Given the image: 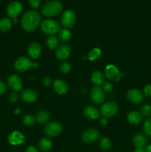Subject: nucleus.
<instances>
[{
    "label": "nucleus",
    "mask_w": 151,
    "mask_h": 152,
    "mask_svg": "<svg viewBox=\"0 0 151 152\" xmlns=\"http://www.w3.org/2000/svg\"><path fill=\"white\" fill-rule=\"evenodd\" d=\"M144 94L147 97H151V85H147L144 88Z\"/></svg>",
    "instance_id": "nucleus-36"
},
{
    "label": "nucleus",
    "mask_w": 151,
    "mask_h": 152,
    "mask_svg": "<svg viewBox=\"0 0 151 152\" xmlns=\"http://www.w3.org/2000/svg\"><path fill=\"white\" fill-rule=\"evenodd\" d=\"M13 24H17L18 23V20H17V19H13Z\"/></svg>",
    "instance_id": "nucleus-45"
},
{
    "label": "nucleus",
    "mask_w": 151,
    "mask_h": 152,
    "mask_svg": "<svg viewBox=\"0 0 151 152\" xmlns=\"http://www.w3.org/2000/svg\"><path fill=\"white\" fill-rule=\"evenodd\" d=\"M7 91V86L3 81L0 80V96Z\"/></svg>",
    "instance_id": "nucleus-37"
},
{
    "label": "nucleus",
    "mask_w": 151,
    "mask_h": 152,
    "mask_svg": "<svg viewBox=\"0 0 151 152\" xmlns=\"http://www.w3.org/2000/svg\"><path fill=\"white\" fill-rule=\"evenodd\" d=\"M37 123L40 125H44L48 123L50 120V115L46 111H39L36 117Z\"/></svg>",
    "instance_id": "nucleus-24"
},
{
    "label": "nucleus",
    "mask_w": 151,
    "mask_h": 152,
    "mask_svg": "<svg viewBox=\"0 0 151 152\" xmlns=\"http://www.w3.org/2000/svg\"><path fill=\"white\" fill-rule=\"evenodd\" d=\"M25 152H38V151L36 147L33 146V145H30L26 148Z\"/></svg>",
    "instance_id": "nucleus-40"
},
{
    "label": "nucleus",
    "mask_w": 151,
    "mask_h": 152,
    "mask_svg": "<svg viewBox=\"0 0 151 152\" xmlns=\"http://www.w3.org/2000/svg\"><path fill=\"white\" fill-rule=\"evenodd\" d=\"M133 142L136 147H144L147 144V138L143 134L137 133L133 137Z\"/></svg>",
    "instance_id": "nucleus-23"
},
{
    "label": "nucleus",
    "mask_w": 151,
    "mask_h": 152,
    "mask_svg": "<svg viewBox=\"0 0 151 152\" xmlns=\"http://www.w3.org/2000/svg\"><path fill=\"white\" fill-rule=\"evenodd\" d=\"M41 29L44 34L53 36L60 31V25L54 19H48L44 20L41 25Z\"/></svg>",
    "instance_id": "nucleus-3"
},
{
    "label": "nucleus",
    "mask_w": 151,
    "mask_h": 152,
    "mask_svg": "<svg viewBox=\"0 0 151 152\" xmlns=\"http://www.w3.org/2000/svg\"><path fill=\"white\" fill-rule=\"evenodd\" d=\"M99 147L102 148L104 151H108L111 148L112 146V143H111V141L108 139L107 137H103L99 140Z\"/></svg>",
    "instance_id": "nucleus-29"
},
{
    "label": "nucleus",
    "mask_w": 151,
    "mask_h": 152,
    "mask_svg": "<svg viewBox=\"0 0 151 152\" xmlns=\"http://www.w3.org/2000/svg\"><path fill=\"white\" fill-rule=\"evenodd\" d=\"M37 66H38V65H37L36 62L33 63V62H31L30 59H28V57H25V56H21V57L18 58L16 62H14V65H13L14 69L19 73L25 72L28 69H30L31 67L36 68Z\"/></svg>",
    "instance_id": "nucleus-4"
},
{
    "label": "nucleus",
    "mask_w": 151,
    "mask_h": 152,
    "mask_svg": "<svg viewBox=\"0 0 151 152\" xmlns=\"http://www.w3.org/2000/svg\"><path fill=\"white\" fill-rule=\"evenodd\" d=\"M10 102H16L18 101V99H19V95L16 93V92H13V93L10 94Z\"/></svg>",
    "instance_id": "nucleus-39"
},
{
    "label": "nucleus",
    "mask_w": 151,
    "mask_h": 152,
    "mask_svg": "<svg viewBox=\"0 0 151 152\" xmlns=\"http://www.w3.org/2000/svg\"><path fill=\"white\" fill-rule=\"evenodd\" d=\"M62 132V126L59 123L53 122L47 123L44 129V133L50 137H56Z\"/></svg>",
    "instance_id": "nucleus-6"
},
{
    "label": "nucleus",
    "mask_w": 151,
    "mask_h": 152,
    "mask_svg": "<svg viewBox=\"0 0 151 152\" xmlns=\"http://www.w3.org/2000/svg\"><path fill=\"white\" fill-rule=\"evenodd\" d=\"M62 4L59 1L53 0L46 3L41 8V13L47 17L56 16L62 12Z\"/></svg>",
    "instance_id": "nucleus-2"
},
{
    "label": "nucleus",
    "mask_w": 151,
    "mask_h": 152,
    "mask_svg": "<svg viewBox=\"0 0 151 152\" xmlns=\"http://www.w3.org/2000/svg\"><path fill=\"white\" fill-rule=\"evenodd\" d=\"M90 98L93 103L96 105L102 103L105 100V95L103 88L101 86H95L90 92Z\"/></svg>",
    "instance_id": "nucleus-9"
},
{
    "label": "nucleus",
    "mask_w": 151,
    "mask_h": 152,
    "mask_svg": "<svg viewBox=\"0 0 151 152\" xmlns=\"http://www.w3.org/2000/svg\"><path fill=\"white\" fill-rule=\"evenodd\" d=\"M91 81L95 86H102L105 82V74L99 71H94L91 75Z\"/></svg>",
    "instance_id": "nucleus-21"
},
{
    "label": "nucleus",
    "mask_w": 151,
    "mask_h": 152,
    "mask_svg": "<svg viewBox=\"0 0 151 152\" xmlns=\"http://www.w3.org/2000/svg\"><path fill=\"white\" fill-rule=\"evenodd\" d=\"M105 76L112 82L118 83L121 80L123 74L120 73L117 67L114 65H108L105 68Z\"/></svg>",
    "instance_id": "nucleus-8"
},
{
    "label": "nucleus",
    "mask_w": 151,
    "mask_h": 152,
    "mask_svg": "<svg viewBox=\"0 0 151 152\" xmlns=\"http://www.w3.org/2000/svg\"><path fill=\"white\" fill-rule=\"evenodd\" d=\"M53 89L58 94L63 95L68 92V86L63 80H56L53 83Z\"/></svg>",
    "instance_id": "nucleus-18"
},
{
    "label": "nucleus",
    "mask_w": 151,
    "mask_h": 152,
    "mask_svg": "<svg viewBox=\"0 0 151 152\" xmlns=\"http://www.w3.org/2000/svg\"><path fill=\"white\" fill-rule=\"evenodd\" d=\"M100 123L101 124H102V126H105V125H107V118H102L100 120Z\"/></svg>",
    "instance_id": "nucleus-41"
},
{
    "label": "nucleus",
    "mask_w": 151,
    "mask_h": 152,
    "mask_svg": "<svg viewBox=\"0 0 151 152\" xmlns=\"http://www.w3.org/2000/svg\"><path fill=\"white\" fill-rule=\"evenodd\" d=\"M84 115L86 118L89 119V120H95L99 118V111L96 107L88 105V106L85 107V108L84 109Z\"/></svg>",
    "instance_id": "nucleus-19"
},
{
    "label": "nucleus",
    "mask_w": 151,
    "mask_h": 152,
    "mask_svg": "<svg viewBox=\"0 0 151 152\" xmlns=\"http://www.w3.org/2000/svg\"><path fill=\"white\" fill-rule=\"evenodd\" d=\"M70 48L67 44H62L56 49V56L59 60H65L70 55Z\"/></svg>",
    "instance_id": "nucleus-14"
},
{
    "label": "nucleus",
    "mask_w": 151,
    "mask_h": 152,
    "mask_svg": "<svg viewBox=\"0 0 151 152\" xmlns=\"http://www.w3.org/2000/svg\"><path fill=\"white\" fill-rule=\"evenodd\" d=\"M118 111V106L114 102H107L101 107V112L105 117H110L117 114Z\"/></svg>",
    "instance_id": "nucleus-7"
},
{
    "label": "nucleus",
    "mask_w": 151,
    "mask_h": 152,
    "mask_svg": "<svg viewBox=\"0 0 151 152\" xmlns=\"http://www.w3.org/2000/svg\"><path fill=\"white\" fill-rule=\"evenodd\" d=\"M113 84L110 82H105L104 84L102 85V88H103L104 91L110 92L113 90Z\"/></svg>",
    "instance_id": "nucleus-34"
},
{
    "label": "nucleus",
    "mask_w": 151,
    "mask_h": 152,
    "mask_svg": "<svg viewBox=\"0 0 151 152\" xmlns=\"http://www.w3.org/2000/svg\"><path fill=\"white\" fill-rule=\"evenodd\" d=\"M25 136L19 132H13L8 136V142L12 145H19L25 142Z\"/></svg>",
    "instance_id": "nucleus-16"
},
{
    "label": "nucleus",
    "mask_w": 151,
    "mask_h": 152,
    "mask_svg": "<svg viewBox=\"0 0 151 152\" xmlns=\"http://www.w3.org/2000/svg\"><path fill=\"white\" fill-rule=\"evenodd\" d=\"M19 112H20V109H19V108H18V109L15 110V111H14V114H19Z\"/></svg>",
    "instance_id": "nucleus-44"
},
{
    "label": "nucleus",
    "mask_w": 151,
    "mask_h": 152,
    "mask_svg": "<svg viewBox=\"0 0 151 152\" xmlns=\"http://www.w3.org/2000/svg\"><path fill=\"white\" fill-rule=\"evenodd\" d=\"M12 26V22L9 18L4 17L0 19V31L7 32L10 29Z\"/></svg>",
    "instance_id": "nucleus-25"
},
{
    "label": "nucleus",
    "mask_w": 151,
    "mask_h": 152,
    "mask_svg": "<svg viewBox=\"0 0 151 152\" xmlns=\"http://www.w3.org/2000/svg\"><path fill=\"white\" fill-rule=\"evenodd\" d=\"M99 132L96 129H90L84 131L81 134V140L85 143H92L99 140Z\"/></svg>",
    "instance_id": "nucleus-11"
},
{
    "label": "nucleus",
    "mask_w": 151,
    "mask_h": 152,
    "mask_svg": "<svg viewBox=\"0 0 151 152\" xmlns=\"http://www.w3.org/2000/svg\"><path fill=\"white\" fill-rule=\"evenodd\" d=\"M59 38L56 36H50L46 40V45L50 49H55L59 45Z\"/></svg>",
    "instance_id": "nucleus-27"
},
{
    "label": "nucleus",
    "mask_w": 151,
    "mask_h": 152,
    "mask_svg": "<svg viewBox=\"0 0 151 152\" xmlns=\"http://www.w3.org/2000/svg\"><path fill=\"white\" fill-rule=\"evenodd\" d=\"M61 24L65 28H70L74 26L76 22V15L74 11L71 10H67L64 11L61 16Z\"/></svg>",
    "instance_id": "nucleus-5"
},
{
    "label": "nucleus",
    "mask_w": 151,
    "mask_h": 152,
    "mask_svg": "<svg viewBox=\"0 0 151 152\" xmlns=\"http://www.w3.org/2000/svg\"><path fill=\"white\" fill-rule=\"evenodd\" d=\"M7 83L9 87L16 92L21 91V89L22 88V86H23L21 78L16 74H11V75L7 77Z\"/></svg>",
    "instance_id": "nucleus-13"
},
{
    "label": "nucleus",
    "mask_w": 151,
    "mask_h": 152,
    "mask_svg": "<svg viewBox=\"0 0 151 152\" xmlns=\"http://www.w3.org/2000/svg\"><path fill=\"white\" fill-rule=\"evenodd\" d=\"M143 130L144 134L147 137H151V118H147L143 125Z\"/></svg>",
    "instance_id": "nucleus-31"
},
{
    "label": "nucleus",
    "mask_w": 151,
    "mask_h": 152,
    "mask_svg": "<svg viewBox=\"0 0 151 152\" xmlns=\"http://www.w3.org/2000/svg\"><path fill=\"white\" fill-rule=\"evenodd\" d=\"M127 120L129 121V123H130L131 124L134 125H138L143 120V115L141 114V112L136 111H130L128 114H127Z\"/></svg>",
    "instance_id": "nucleus-20"
},
{
    "label": "nucleus",
    "mask_w": 151,
    "mask_h": 152,
    "mask_svg": "<svg viewBox=\"0 0 151 152\" xmlns=\"http://www.w3.org/2000/svg\"><path fill=\"white\" fill-rule=\"evenodd\" d=\"M101 54H102V51H101L100 49L98 48H95L93 50H90L88 56H87V58L90 61L93 62V61L97 60L101 56Z\"/></svg>",
    "instance_id": "nucleus-28"
},
{
    "label": "nucleus",
    "mask_w": 151,
    "mask_h": 152,
    "mask_svg": "<svg viewBox=\"0 0 151 152\" xmlns=\"http://www.w3.org/2000/svg\"><path fill=\"white\" fill-rule=\"evenodd\" d=\"M21 99L25 102H33L38 99V94L33 89H25L21 93Z\"/></svg>",
    "instance_id": "nucleus-15"
},
{
    "label": "nucleus",
    "mask_w": 151,
    "mask_h": 152,
    "mask_svg": "<svg viewBox=\"0 0 151 152\" xmlns=\"http://www.w3.org/2000/svg\"><path fill=\"white\" fill-rule=\"evenodd\" d=\"M127 98L131 103L140 104L144 100V94L139 89H130L127 93Z\"/></svg>",
    "instance_id": "nucleus-12"
},
{
    "label": "nucleus",
    "mask_w": 151,
    "mask_h": 152,
    "mask_svg": "<svg viewBox=\"0 0 151 152\" xmlns=\"http://www.w3.org/2000/svg\"><path fill=\"white\" fill-rule=\"evenodd\" d=\"M59 39L63 42H68L71 39L72 34L68 28H62L59 31Z\"/></svg>",
    "instance_id": "nucleus-26"
},
{
    "label": "nucleus",
    "mask_w": 151,
    "mask_h": 152,
    "mask_svg": "<svg viewBox=\"0 0 151 152\" xmlns=\"http://www.w3.org/2000/svg\"><path fill=\"white\" fill-rule=\"evenodd\" d=\"M41 52V45L38 42H32L28 48V54L31 59H36L39 57Z\"/></svg>",
    "instance_id": "nucleus-17"
},
{
    "label": "nucleus",
    "mask_w": 151,
    "mask_h": 152,
    "mask_svg": "<svg viewBox=\"0 0 151 152\" xmlns=\"http://www.w3.org/2000/svg\"><path fill=\"white\" fill-rule=\"evenodd\" d=\"M52 83H53V82H52V79L48 77H44L42 80L43 85H44V86H46V87H49L50 86H51Z\"/></svg>",
    "instance_id": "nucleus-38"
},
{
    "label": "nucleus",
    "mask_w": 151,
    "mask_h": 152,
    "mask_svg": "<svg viewBox=\"0 0 151 152\" xmlns=\"http://www.w3.org/2000/svg\"><path fill=\"white\" fill-rule=\"evenodd\" d=\"M145 152H151V144H148L144 149Z\"/></svg>",
    "instance_id": "nucleus-43"
},
{
    "label": "nucleus",
    "mask_w": 151,
    "mask_h": 152,
    "mask_svg": "<svg viewBox=\"0 0 151 152\" xmlns=\"http://www.w3.org/2000/svg\"><path fill=\"white\" fill-rule=\"evenodd\" d=\"M52 145H53L52 141L49 138H41L38 141V148H39L40 151L42 152H47L50 151L52 148Z\"/></svg>",
    "instance_id": "nucleus-22"
},
{
    "label": "nucleus",
    "mask_w": 151,
    "mask_h": 152,
    "mask_svg": "<svg viewBox=\"0 0 151 152\" xmlns=\"http://www.w3.org/2000/svg\"><path fill=\"white\" fill-rule=\"evenodd\" d=\"M36 121V117L34 116L31 115V114H28V115H25L23 117V120H22V123L25 125V126H32L35 123Z\"/></svg>",
    "instance_id": "nucleus-30"
},
{
    "label": "nucleus",
    "mask_w": 151,
    "mask_h": 152,
    "mask_svg": "<svg viewBox=\"0 0 151 152\" xmlns=\"http://www.w3.org/2000/svg\"><path fill=\"white\" fill-rule=\"evenodd\" d=\"M135 152H145L144 147H136Z\"/></svg>",
    "instance_id": "nucleus-42"
},
{
    "label": "nucleus",
    "mask_w": 151,
    "mask_h": 152,
    "mask_svg": "<svg viewBox=\"0 0 151 152\" xmlns=\"http://www.w3.org/2000/svg\"><path fill=\"white\" fill-rule=\"evenodd\" d=\"M22 8H23V7H22V3L18 1H15L10 3L7 5L6 12H7V14L9 17L12 18V19H16V17L22 12Z\"/></svg>",
    "instance_id": "nucleus-10"
},
{
    "label": "nucleus",
    "mask_w": 151,
    "mask_h": 152,
    "mask_svg": "<svg viewBox=\"0 0 151 152\" xmlns=\"http://www.w3.org/2000/svg\"><path fill=\"white\" fill-rule=\"evenodd\" d=\"M141 114L143 115V117H151V104L147 103L144 104L141 108Z\"/></svg>",
    "instance_id": "nucleus-32"
},
{
    "label": "nucleus",
    "mask_w": 151,
    "mask_h": 152,
    "mask_svg": "<svg viewBox=\"0 0 151 152\" xmlns=\"http://www.w3.org/2000/svg\"><path fill=\"white\" fill-rule=\"evenodd\" d=\"M59 69H60V71L62 74H68L69 72H70L72 67H71V65L69 62H62L59 65Z\"/></svg>",
    "instance_id": "nucleus-33"
},
{
    "label": "nucleus",
    "mask_w": 151,
    "mask_h": 152,
    "mask_svg": "<svg viewBox=\"0 0 151 152\" xmlns=\"http://www.w3.org/2000/svg\"><path fill=\"white\" fill-rule=\"evenodd\" d=\"M30 7L33 9H37L40 6L41 0H28Z\"/></svg>",
    "instance_id": "nucleus-35"
},
{
    "label": "nucleus",
    "mask_w": 151,
    "mask_h": 152,
    "mask_svg": "<svg viewBox=\"0 0 151 152\" xmlns=\"http://www.w3.org/2000/svg\"><path fill=\"white\" fill-rule=\"evenodd\" d=\"M41 23V15L34 10L25 12L22 17V27L27 32L36 31Z\"/></svg>",
    "instance_id": "nucleus-1"
}]
</instances>
